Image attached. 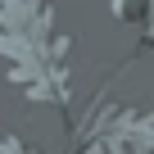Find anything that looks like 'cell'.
Returning a JSON list of instances; mask_svg holds the SVG:
<instances>
[{
	"label": "cell",
	"mask_w": 154,
	"mask_h": 154,
	"mask_svg": "<svg viewBox=\"0 0 154 154\" xmlns=\"http://www.w3.org/2000/svg\"><path fill=\"white\" fill-rule=\"evenodd\" d=\"M113 14L118 18H140V0H113Z\"/></svg>",
	"instance_id": "6da1fadb"
},
{
	"label": "cell",
	"mask_w": 154,
	"mask_h": 154,
	"mask_svg": "<svg viewBox=\"0 0 154 154\" xmlns=\"http://www.w3.org/2000/svg\"><path fill=\"white\" fill-rule=\"evenodd\" d=\"M149 140H154V136H149Z\"/></svg>",
	"instance_id": "3957f363"
},
{
	"label": "cell",
	"mask_w": 154,
	"mask_h": 154,
	"mask_svg": "<svg viewBox=\"0 0 154 154\" xmlns=\"http://www.w3.org/2000/svg\"><path fill=\"white\" fill-rule=\"evenodd\" d=\"M9 5H14V0H9ZM27 32V23H23V5H18V36Z\"/></svg>",
	"instance_id": "7a4b0ae2"
}]
</instances>
